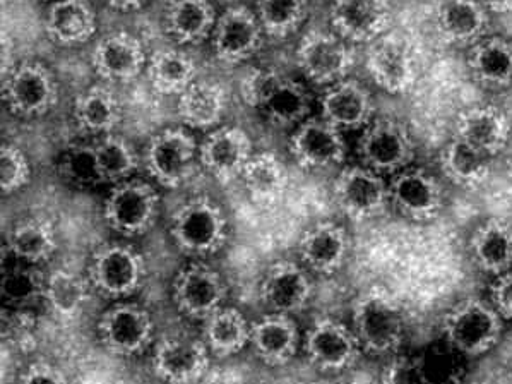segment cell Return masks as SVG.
Here are the masks:
<instances>
[{
    "mask_svg": "<svg viewBox=\"0 0 512 384\" xmlns=\"http://www.w3.org/2000/svg\"><path fill=\"white\" fill-rule=\"evenodd\" d=\"M490 158L463 139L454 138L442 153L444 174L463 187L482 186L490 175Z\"/></svg>",
    "mask_w": 512,
    "mask_h": 384,
    "instance_id": "33",
    "label": "cell"
},
{
    "mask_svg": "<svg viewBox=\"0 0 512 384\" xmlns=\"http://www.w3.org/2000/svg\"><path fill=\"white\" fill-rule=\"evenodd\" d=\"M329 19L346 42L372 43L386 35L393 11L389 0H334Z\"/></svg>",
    "mask_w": 512,
    "mask_h": 384,
    "instance_id": "10",
    "label": "cell"
},
{
    "mask_svg": "<svg viewBox=\"0 0 512 384\" xmlns=\"http://www.w3.org/2000/svg\"><path fill=\"white\" fill-rule=\"evenodd\" d=\"M47 31L60 45L88 42L96 31V16L88 0H55L47 14Z\"/></svg>",
    "mask_w": 512,
    "mask_h": 384,
    "instance_id": "29",
    "label": "cell"
},
{
    "mask_svg": "<svg viewBox=\"0 0 512 384\" xmlns=\"http://www.w3.org/2000/svg\"><path fill=\"white\" fill-rule=\"evenodd\" d=\"M60 172L71 184L78 187H93L103 182L95 146L88 144L71 146L62 156Z\"/></svg>",
    "mask_w": 512,
    "mask_h": 384,
    "instance_id": "44",
    "label": "cell"
},
{
    "mask_svg": "<svg viewBox=\"0 0 512 384\" xmlns=\"http://www.w3.org/2000/svg\"><path fill=\"white\" fill-rule=\"evenodd\" d=\"M261 112L276 126H300L310 112L309 91L304 84L281 76Z\"/></svg>",
    "mask_w": 512,
    "mask_h": 384,
    "instance_id": "37",
    "label": "cell"
},
{
    "mask_svg": "<svg viewBox=\"0 0 512 384\" xmlns=\"http://www.w3.org/2000/svg\"><path fill=\"white\" fill-rule=\"evenodd\" d=\"M297 64L310 81L333 86L352 72L355 52L340 35L310 31L298 43Z\"/></svg>",
    "mask_w": 512,
    "mask_h": 384,
    "instance_id": "4",
    "label": "cell"
},
{
    "mask_svg": "<svg viewBox=\"0 0 512 384\" xmlns=\"http://www.w3.org/2000/svg\"><path fill=\"white\" fill-rule=\"evenodd\" d=\"M149 83L161 95H180L196 81V64L180 50H158L148 66Z\"/></svg>",
    "mask_w": 512,
    "mask_h": 384,
    "instance_id": "35",
    "label": "cell"
},
{
    "mask_svg": "<svg viewBox=\"0 0 512 384\" xmlns=\"http://www.w3.org/2000/svg\"><path fill=\"white\" fill-rule=\"evenodd\" d=\"M492 306L499 316L512 321V270L502 273L497 282L490 287Z\"/></svg>",
    "mask_w": 512,
    "mask_h": 384,
    "instance_id": "48",
    "label": "cell"
},
{
    "mask_svg": "<svg viewBox=\"0 0 512 384\" xmlns=\"http://www.w3.org/2000/svg\"><path fill=\"white\" fill-rule=\"evenodd\" d=\"M96 160L103 182H126L136 172V151L126 139L119 136H105L96 144Z\"/></svg>",
    "mask_w": 512,
    "mask_h": 384,
    "instance_id": "42",
    "label": "cell"
},
{
    "mask_svg": "<svg viewBox=\"0 0 512 384\" xmlns=\"http://www.w3.org/2000/svg\"><path fill=\"white\" fill-rule=\"evenodd\" d=\"M334 196L341 210L353 220H369L386 210L389 199L381 175L369 167H350L341 172L334 184Z\"/></svg>",
    "mask_w": 512,
    "mask_h": 384,
    "instance_id": "11",
    "label": "cell"
},
{
    "mask_svg": "<svg viewBox=\"0 0 512 384\" xmlns=\"http://www.w3.org/2000/svg\"><path fill=\"white\" fill-rule=\"evenodd\" d=\"M251 330L237 309L221 307L206 319V345L221 357L239 354L251 342Z\"/></svg>",
    "mask_w": 512,
    "mask_h": 384,
    "instance_id": "38",
    "label": "cell"
},
{
    "mask_svg": "<svg viewBox=\"0 0 512 384\" xmlns=\"http://www.w3.org/2000/svg\"><path fill=\"white\" fill-rule=\"evenodd\" d=\"M91 62L98 76L114 83L137 78L146 64L143 43L129 33H110L96 43Z\"/></svg>",
    "mask_w": 512,
    "mask_h": 384,
    "instance_id": "22",
    "label": "cell"
},
{
    "mask_svg": "<svg viewBox=\"0 0 512 384\" xmlns=\"http://www.w3.org/2000/svg\"><path fill=\"white\" fill-rule=\"evenodd\" d=\"M158 192L143 180H126L115 186L105 203V218L115 232L141 235L155 223L158 215Z\"/></svg>",
    "mask_w": 512,
    "mask_h": 384,
    "instance_id": "5",
    "label": "cell"
},
{
    "mask_svg": "<svg viewBox=\"0 0 512 384\" xmlns=\"http://www.w3.org/2000/svg\"><path fill=\"white\" fill-rule=\"evenodd\" d=\"M91 282L108 297H126L141 287L144 263L131 247L105 246L91 261Z\"/></svg>",
    "mask_w": 512,
    "mask_h": 384,
    "instance_id": "13",
    "label": "cell"
},
{
    "mask_svg": "<svg viewBox=\"0 0 512 384\" xmlns=\"http://www.w3.org/2000/svg\"><path fill=\"white\" fill-rule=\"evenodd\" d=\"M0 174H2V191L4 194L23 189L31 177L28 158L18 146L4 144L0 153Z\"/></svg>",
    "mask_w": 512,
    "mask_h": 384,
    "instance_id": "45",
    "label": "cell"
},
{
    "mask_svg": "<svg viewBox=\"0 0 512 384\" xmlns=\"http://www.w3.org/2000/svg\"><path fill=\"white\" fill-rule=\"evenodd\" d=\"M322 119L338 129H358L369 126L374 114V102L367 88L355 81L333 84L322 96Z\"/></svg>",
    "mask_w": 512,
    "mask_h": 384,
    "instance_id": "23",
    "label": "cell"
},
{
    "mask_svg": "<svg viewBox=\"0 0 512 384\" xmlns=\"http://www.w3.org/2000/svg\"><path fill=\"white\" fill-rule=\"evenodd\" d=\"M312 285L305 271L290 261H280L271 266L262 283L261 295L273 312L292 314L304 309Z\"/></svg>",
    "mask_w": 512,
    "mask_h": 384,
    "instance_id": "25",
    "label": "cell"
},
{
    "mask_svg": "<svg viewBox=\"0 0 512 384\" xmlns=\"http://www.w3.org/2000/svg\"><path fill=\"white\" fill-rule=\"evenodd\" d=\"M74 117L83 131L107 134L114 131L122 119V108L112 91L102 86H93L78 96L74 105Z\"/></svg>",
    "mask_w": 512,
    "mask_h": 384,
    "instance_id": "34",
    "label": "cell"
},
{
    "mask_svg": "<svg viewBox=\"0 0 512 384\" xmlns=\"http://www.w3.org/2000/svg\"><path fill=\"white\" fill-rule=\"evenodd\" d=\"M208 367V345L196 338L170 336L156 347L155 371L168 383H194Z\"/></svg>",
    "mask_w": 512,
    "mask_h": 384,
    "instance_id": "19",
    "label": "cell"
},
{
    "mask_svg": "<svg viewBox=\"0 0 512 384\" xmlns=\"http://www.w3.org/2000/svg\"><path fill=\"white\" fill-rule=\"evenodd\" d=\"M305 348L310 362L321 371L348 369L360 355V342L355 331L328 318L317 321L310 328Z\"/></svg>",
    "mask_w": 512,
    "mask_h": 384,
    "instance_id": "17",
    "label": "cell"
},
{
    "mask_svg": "<svg viewBox=\"0 0 512 384\" xmlns=\"http://www.w3.org/2000/svg\"><path fill=\"white\" fill-rule=\"evenodd\" d=\"M257 18L262 30L274 38L293 35L309 14L307 0H257Z\"/></svg>",
    "mask_w": 512,
    "mask_h": 384,
    "instance_id": "41",
    "label": "cell"
},
{
    "mask_svg": "<svg viewBox=\"0 0 512 384\" xmlns=\"http://www.w3.org/2000/svg\"><path fill=\"white\" fill-rule=\"evenodd\" d=\"M348 235L333 222L317 223L300 240V256L312 270L329 275L340 270L348 254Z\"/></svg>",
    "mask_w": 512,
    "mask_h": 384,
    "instance_id": "27",
    "label": "cell"
},
{
    "mask_svg": "<svg viewBox=\"0 0 512 384\" xmlns=\"http://www.w3.org/2000/svg\"><path fill=\"white\" fill-rule=\"evenodd\" d=\"M389 199L399 213L411 220L429 222L442 211L444 191L429 172L405 168L391 182Z\"/></svg>",
    "mask_w": 512,
    "mask_h": 384,
    "instance_id": "15",
    "label": "cell"
},
{
    "mask_svg": "<svg viewBox=\"0 0 512 384\" xmlns=\"http://www.w3.org/2000/svg\"><path fill=\"white\" fill-rule=\"evenodd\" d=\"M7 249L26 263H45L57 251V235L52 223L40 218L19 223L7 237Z\"/></svg>",
    "mask_w": 512,
    "mask_h": 384,
    "instance_id": "36",
    "label": "cell"
},
{
    "mask_svg": "<svg viewBox=\"0 0 512 384\" xmlns=\"http://www.w3.org/2000/svg\"><path fill=\"white\" fill-rule=\"evenodd\" d=\"M482 0H437L435 30L451 45H475L489 30V14Z\"/></svg>",
    "mask_w": 512,
    "mask_h": 384,
    "instance_id": "20",
    "label": "cell"
},
{
    "mask_svg": "<svg viewBox=\"0 0 512 384\" xmlns=\"http://www.w3.org/2000/svg\"><path fill=\"white\" fill-rule=\"evenodd\" d=\"M367 71L377 86L391 95H403L417 83V64L405 40L384 35L367 52Z\"/></svg>",
    "mask_w": 512,
    "mask_h": 384,
    "instance_id": "9",
    "label": "cell"
},
{
    "mask_svg": "<svg viewBox=\"0 0 512 384\" xmlns=\"http://www.w3.org/2000/svg\"><path fill=\"white\" fill-rule=\"evenodd\" d=\"M281 79V74L278 72L269 71V69H254L245 76L240 86V93L247 105L252 108H259L261 110L264 102L268 100L274 86L278 84Z\"/></svg>",
    "mask_w": 512,
    "mask_h": 384,
    "instance_id": "47",
    "label": "cell"
},
{
    "mask_svg": "<svg viewBox=\"0 0 512 384\" xmlns=\"http://www.w3.org/2000/svg\"><path fill=\"white\" fill-rule=\"evenodd\" d=\"M216 12L209 0H172L167 7V31L179 43L203 42L215 31Z\"/></svg>",
    "mask_w": 512,
    "mask_h": 384,
    "instance_id": "30",
    "label": "cell"
},
{
    "mask_svg": "<svg viewBox=\"0 0 512 384\" xmlns=\"http://www.w3.org/2000/svg\"><path fill=\"white\" fill-rule=\"evenodd\" d=\"M172 235L185 252L213 254L227 240V218L211 199H192L175 211Z\"/></svg>",
    "mask_w": 512,
    "mask_h": 384,
    "instance_id": "3",
    "label": "cell"
},
{
    "mask_svg": "<svg viewBox=\"0 0 512 384\" xmlns=\"http://www.w3.org/2000/svg\"><path fill=\"white\" fill-rule=\"evenodd\" d=\"M262 24L256 12L247 7H230L216 21L213 45L218 60L225 64H239L251 59L261 47Z\"/></svg>",
    "mask_w": 512,
    "mask_h": 384,
    "instance_id": "14",
    "label": "cell"
},
{
    "mask_svg": "<svg viewBox=\"0 0 512 384\" xmlns=\"http://www.w3.org/2000/svg\"><path fill=\"white\" fill-rule=\"evenodd\" d=\"M483 6L497 14H509L512 12V0H482Z\"/></svg>",
    "mask_w": 512,
    "mask_h": 384,
    "instance_id": "50",
    "label": "cell"
},
{
    "mask_svg": "<svg viewBox=\"0 0 512 384\" xmlns=\"http://www.w3.org/2000/svg\"><path fill=\"white\" fill-rule=\"evenodd\" d=\"M43 297L47 299L48 306L54 311L55 316L72 319L83 311V307L90 299V292L83 278H79L71 271L57 270L48 276Z\"/></svg>",
    "mask_w": 512,
    "mask_h": 384,
    "instance_id": "40",
    "label": "cell"
},
{
    "mask_svg": "<svg viewBox=\"0 0 512 384\" xmlns=\"http://www.w3.org/2000/svg\"><path fill=\"white\" fill-rule=\"evenodd\" d=\"M471 252L482 270L502 275L512 266V227L502 220H489L471 239Z\"/></svg>",
    "mask_w": 512,
    "mask_h": 384,
    "instance_id": "32",
    "label": "cell"
},
{
    "mask_svg": "<svg viewBox=\"0 0 512 384\" xmlns=\"http://www.w3.org/2000/svg\"><path fill=\"white\" fill-rule=\"evenodd\" d=\"M9 2H11V0H2V4H9Z\"/></svg>",
    "mask_w": 512,
    "mask_h": 384,
    "instance_id": "52",
    "label": "cell"
},
{
    "mask_svg": "<svg viewBox=\"0 0 512 384\" xmlns=\"http://www.w3.org/2000/svg\"><path fill=\"white\" fill-rule=\"evenodd\" d=\"M4 98L14 114L38 117L59 100L54 76L38 62H24L7 74Z\"/></svg>",
    "mask_w": 512,
    "mask_h": 384,
    "instance_id": "7",
    "label": "cell"
},
{
    "mask_svg": "<svg viewBox=\"0 0 512 384\" xmlns=\"http://www.w3.org/2000/svg\"><path fill=\"white\" fill-rule=\"evenodd\" d=\"M245 189L259 203H271L280 198L286 187V170L273 153L252 155L242 172Z\"/></svg>",
    "mask_w": 512,
    "mask_h": 384,
    "instance_id": "39",
    "label": "cell"
},
{
    "mask_svg": "<svg viewBox=\"0 0 512 384\" xmlns=\"http://www.w3.org/2000/svg\"><path fill=\"white\" fill-rule=\"evenodd\" d=\"M19 384H67V381L59 369H55L45 362H38L24 372L23 379Z\"/></svg>",
    "mask_w": 512,
    "mask_h": 384,
    "instance_id": "49",
    "label": "cell"
},
{
    "mask_svg": "<svg viewBox=\"0 0 512 384\" xmlns=\"http://www.w3.org/2000/svg\"><path fill=\"white\" fill-rule=\"evenodd\" d=\"M355 335L362 347L374 354L394 352L403 343L405 312L386 290H367L353 307Z\"/></svg>",
    "mask_w": 512,
    "mask_h": 384,
    "instance_id": "1",
    "label": "cell"
},
{
    "mask_svg": "<svg viewBox=\"0 0 512 384\" xmlns=\"http://www.w3.org/2000/svg\"><path fill=\"white\" fill-rule=\"evenodd\" d=\"M502 318L494 306L482 300H466L447 314V345L463 355H482L499 342Z\"/></svg>",
    "mask_w": 512,
    "mask_h": 384,
    "instance_id": "2",
    "label": "cell"
},
{
    "mask_svg": "<svg viewBox=\"0 0 512 384\" xmlns=\"http://www.w3.org/2000/svg\"><path fill=\"white\" fill-rule=\"evenodd\" d=\"M251 343L262 362L269 366H283L297 352V326L288 314L273 312L252 326Z\"/></svg>",
    "mask_w": 512,
    "mask_h": 384,
    "instance_id": "26",
    "label": "cell"
},
{
    "mask_svg": "<svg viewBox=\"0 0 512 384\" xmlns=\"http://www.w3.org/2000/svg\"><path fill=\"white\" fill-rule=\"evenodd\" d=\"M155 323L148 311L136 304H119L103 314L98 333L115 355L141 354L153 340Z\"/></svg>",
    "mask_w": 512,
    "mask_h": 384,
    "instance_id": "12",
    "label": "cell"
},
{
    "mask_svg": "<svg viewBox=\"0 0 512 384\" xmlns=\"http://www.w3.org/2000/svg\"><path fill=\"white\" fill-rule=\"evenodd\" d=\"M175 302L191 318L208 319L221 309L227 288L216 271L203 264H192L175 280Z\"/></svg>",
    "mask_w": 512,
    "mask_h": 384,
    "instance_id": "18",
    "label": "cell"
},
{
    "mask_svg": "<svg viewBox=\"0 0 512 384\" xmlns=\"http://www.w3.org/2000/svg\"><path fill=\"white\" fill-rule=\"evenodd\" d=\"M290 148L298 165L310 170L336 167L346 155L341 129L322 117L304 120L293 134Z\"/></svg>",
    "mask_w": 512,
    "mask_h": 384,
    "instance_id": "16",
    "label": "cell"
},
{
    "mask_svg": "<svg viewBox=\"0 0 512 384\" xmlns=\"http://www.w3.org/2000/svg\"><path fill=\"white\" fill-rule=\"evenodd\" d=\"M471 78L487 88H506L512 83V42L482 38L466 59Z\"/></svg>",
    "mask_w": 512,
    "mask_h": 384,
    "instance_id": "28",
    "label": "cell"
},
{
    "mask_svg": "<svg viewBox=\"0 0 512 384\" xmlns=\"http://www.w3.org/2000/svg\"><path fill=\"white\" fill-rule=\"evenodd\" d=\"M177 110L187 126L196 129L215 127L227 110V93L220 84L194 81L180 93Z\"/></svg>",
    "mask_w": 512,
    "mask_h": 384,
    "instance_id": "31",
    "label": "cell"
},
{
    "mask_svg": "<svg viewBox=\"0 0 512 384\" xmlns=\"http://www.w3.org/2000/svg\"><path fill=\"white\" fill-rule=\"evenodd\" d=\"M456 138L494 156L506 148L511 139V122L495 107H475L465 110L456 122Z\"/></svg>",
    "mask_w": 512,
    "mask_h": 384,
    "instance_id": "24",
    "label": "cell"
},
{
    "mask_svg": "<svg viewBox=\"0 0 512 384\" xmlns=\"http://www.w3.org/2000/svg\"><path fill=\"white\" fill-rule=\"evenodd\" d=\"M382 384H435L422 357H396L387 364Z\"/></svg>",
    "mask_w": 512,
    "mask_h": 384,
    "instance_id": "46",
    "label": "cell"
},
{
    "mask_svg": "<svg viewBox=\"0 0 512 384\" xmlns=\"http://www.w3.org/2000/svg\"><path fill=\"white\" fill-rule=\"evenodd\" d=\"M197 144L184 129H167L151 139L146 150L149 174L161 186L179 187L196 170Z\"/></svg>",
    "mask_w": 512,
    "mask_h": 384,
    "instance_id": "6",
    "label": "cell"
},
{
    "mask_svg": "<svg viewBox=\"0 0 512 384\" xmlns=\"http://www.w3.org/2000/svg\"><path fill=\"white\" fill-rule=\"evenodd\" d=\"M252 158V141L239 127H221L211 132L199 148V160L216 179L232 180L242 175Z\"/></svg>",
    "mask_w": 512,
    "mask_h": 384,
    "instance_id": "21",
    "label": "cell"
},
{
    "mask_svg": "<svg viewBox=\"0 0 512 384\" xmlns=\"http://www.w3.org/2000/svg\"><path fill=\"white\" fill-rule=\"evenodd\" d=\"M45 282L33 268H12L2 278V297L14 307H26L45 294Z\"/></svg>",
    "mask_w": 512,
    "mask_h": 384,
    "instance_id": "43",
    "label": "cell"
},
{
    "mask_svg": "<svg viewBox=\"0 0 512 384\" xmlns=\"http://www.w3.org/2000/svg\"><path fill=\"white\" fill-rule=\"evenodd\" d=\"M105 2L108 6L115 7L119 11H132V9H137V7L146 4V0H105Z\"/></svg>",
    "mask_w": 512,
    "mask_h": 384,
    "instance_id": "51",
    "label": "cell"
},
{
    "mask_svg": "<svg viewBox=\"0 0 512 384\" xmlns=\"http://www.w3.org/2000/svg\"><path fill=\"white\" fill-rule=\"evenodd\" d=\"M365 167L377 174L401 172L415 156V144L405 127L394 120L369 124L358 144Z\"/></svg>",
    "mask_w": 512,
    "mask_h": 384,
    "instance_id": "8",
    "label": "cell"
}]
</instances>
